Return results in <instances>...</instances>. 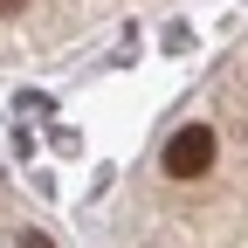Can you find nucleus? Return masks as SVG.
Wrapping results in <instances>:
<instances>
[{
  "label": "nucleus",
  "instance_id": "nucleus-1",
  "mask_svg": "<svg viewBox=\"0 0 248 248\" xmlns=\"http://www.w3.org/2000/svg\"><path fill=\"white\" fill-rule=\"evenodd\" d=\"M214 166V131L207 124H179L166 138V179H200Z\"/></svg>",
  "mask_w": 248,
  "mask_h": 248
},
{
  "label": "nucleus",
  "instance_id": "nucleus-2",
  "mask_svg": "<svg viewBox=\"0 0 248 248\" xmlns=\"http://www.w3.org/2000/svg\"><path fill=\"white\" fill-rule=\"evenodd\" d=\"M21 248H55V241H48L42 228H28V234H21Z\"/></svg>",
  "mask_w": 248,
  "mask_h": 248
},
{
  "label": "nucleus",
  "instance_id": "nucleus-3",
  "mask_svg": "<svg viewBox=\"0 0 248 248\" xmlns=\"http://www.w3.org/2000/svg\"><path fill=\"white\" fill-rule=\"evenodd\" d=\"M14 7H21V0H0V14H14Z\"/></svg>",
  "mask_w": 248,
  "mask_h": 248
}]
</instances>
